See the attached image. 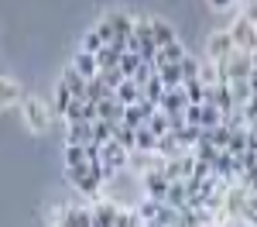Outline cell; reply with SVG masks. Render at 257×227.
Here are the masks:
<instances>
[{
	"mask_svg": "<svg viewBox=\"0 0 257 227\" xmlns=\"http://www.w3.org/2000/svg\"><path fill=\"white\" fill-rule=\"evenodd\" d=\"M72 100H76V97H72L62 83H55V93H52V103H48V107H52V117H65L69 107H72Z\"/></svg>",
	"mask_w": 257,
	"mask_h": 227,
	"instance_id": "cell-19",
	"label": "cell"
},
{
	"mask_svg": "<svg viewBox=\"0 0 257 227\" xmlns=\"http://www.w3.org/2000/svg\"><path fill=\"white\" fill-rule=\"evenodd\" d=\"M148 24H151L155 48H168V45H175V41H178L175 28H172V21H165V18H148Z\"/></svg>",
	"mask_w": 257,
	"mask_h": 227,
	"instance_id": "cell-11",
	"label": "cell"
},
{
	"mask_svg": "<svg viewBox=\"0 0 257 227\" xmlns=\"http://www.w3.org/2000/svg\"><path fill=\"white\" fill-rule=\"evenodd\" d=\"M21 121H24L28 131L45 134L55 117H52V107H48L45 100H38V97H24V100H21Z\"/></svg>",
	"mask_w": 257,
	"mask_h": 227,
	"instance_id": "cell-1",
	"label": "cell"
},
{
	"mask_svg": "<svg viewBox=\"0 0 257 227\" xmlns=\"http://www.w3.org/2000/svg\"><path fill=\"white\" fill-rule=\"evenodd\" d=\"M219 72H223V80L233 83V80H247L250 72H254V62L247 52H233L226 62H219Z\"/></svg>",
	"mask_w": 257,
	"mask_h": 227,
	"instance_id": "cell-6",
	"label": "cell"
},
{
	"mask_svg": "<svg viewBox=\"0 0 257 227\" xmlns=\"http://www.w3.org/2000/svg\"><path fill=\"white\" fill-rule=\"evenodd\" d=\"M155 114H158V107H155V103L141 100V103H134V107H127V110H123V124L138 131V127H144V124L151 121Z\"/></svg>",
	"mask_w": 257,
	"mask_h": 227,
	"instance_id": "cell-10",
	"label": "cell"
},
{
	"mask_svg": "<svg viewBox=\"0 0 257 227\" xmlns=\"http://www.w3.org/2000/svg\"><path fill=\"white\" fill-rule=\"evenodd\" d=\"M141 65H144V62H141V55H134V52H123V59H120V72H123V80H134Z\"/></svg>",
	"mask_w": 257,
	"mask_h": 227,
	"instance_id": "cell-28",
	"label": "cell"
},
{
	"mask_svg": "<svg viewBox=\"0 0 257 227\" xmlns=\"http://www.w3.org/2000/svg\"><path fill=\"white\" fill-rule=\"evenodd\" d=\"M185 107H189V100H185V93L182 90H165V97H161V103H158V110L161 114H185Z\"/></svg>",
	"mask_w": 257,
	"mask_h": 227,
	"instance_id": "cell-16",
	"label": "cell"
},
{
	"mask_svg": "<svg viewBox=\"0 0 257 227\" xmlns=\"http://www.w3.org/2000/svg\"><path fill=\"white\" fill-rule=\"evenodd\" d=\"M113 134H117V127L113 124H106V121H93V144H110L113 141Z\"/></svg>",
	"mask_w": 257,
	"mask_h": 227,
	"instance_id": "cell-26",
	"label": "cell"
},
{
	"mask_svg": "<svg viewBox=\"0 0 257 227\" xmlns=\"http://www.w3.org/2000/svg\"><path fill=\"white\" fill-rule=\"evenodd\" d=\"M134 138H138V131H134V127H127V124H120L117 134H113V141H117L120 148H127V152H134Z\"/></svg>",
	"mask_w": 257,
	"mask_h": 227,
	"instance_id": "cell-30",
	"label": "cell"
},
{
	"mask_svg": "<svg viewBox=\"0 0 257 227\" xmlns=\"http://www.w3.org/2000/svg\"><path fill=\"white\" fill-rule=\"evenodd\" d=\"M134 210H138V217L144 220V224H155V220H158V213H161V203H155V200H144V203H138Z\"/></svg>",
	"mask_w": 257,
	"mask_h": 227,
	"instance_id": "cell-29",
	"label": "cell"
},
{
	"mask_svg": "<svg viewBox=\"0 0 257 227\" xmlns=\"http://www.w3.org/2000/svg\"><path fill=\"white\" fill-rule=\"evenodd\" d=\"M182 93H185V100H189V107H199V103L206 100V86H202L199 80L182 83Z\"/></svg>",
	"mask_w": 257,
	"mask_h": 227,
	"instance_id": "cell-25",
	"label": "cell"
},
{
	"mask_svg": "<svg viewBox=\"0 0 257 227\" xmlns=\"http://www.w3.org/2000/svg\"><path fill=\"white\" fill-rule=\"evenodd\" d=\"M106 97H113V93L103 86V80H89V83H86V97H82V100H89L93 107H96V103H103Z\"/></svg>",
	"mask_w": 257,
	"mask_h": 227,
	"instance_id": "cell-24",
	"label": "cell"
},
{
	"mask_svg": "<svg viewBox=\"0 0 257 227\" xmlns=\"http://www.w3.org/2000/svg\"><path fill=\"white\" fill-rule=\"evenodd\" d=\"M161 97H165V86H161L158 76H151V80L141 86V100H148V103H155V107H158Z\"/></svg>",
	"mask_w": 257,
	"mask_h": 227,
	"instance_id": "cell-23",
	"label": "cell"
},
{
	"mask_svg": "<svg viewBox=\"0 0 257 227\" xmlns=\"http://www.w3.org/2000/svg\"><path fill=\"white\" fill-rule=\"evenodd\" d=\"M134 21L131 14H113V18H106V24H110V31H113V41L110 45H123L127 48V41L134 38Z\"/></svg>",
	"mask_w": 257,
	"mask_h": 227,
	"instance_id": "cell-9",
	"label": "cell"
},
{
	"mask_svg": "<svg viewBox=\"0 0 257 227\" xmlns=\"http://www.w3.org/2000/svg\"><path fill=\"white\" fill-rule=\"evenodd\" d=\"M226 31H230V38H233V48H237V52H247V55H254V52H257V24H250L247 18H240V14H237V18L230 21Z\"/></svg>",
	"mask_w": 257,
	"mask_h": 227,
	"instance_id": "cell-3",
	"label": "cell"
},
{
	"mask_svg": "<svg viewBox=\"0 0 257 227\" xmlns=\"http://www.w3.org/2000/svg\"><path fill=\"white\" fill-rule=\"evenodd\" d=\"M199 83H202V86L209 90V86H219V83H226V80H223V72H219L216 62L202 59V62H199Z\"/></svg>",
	"mask_w": 257,
	"mask_h": 227,
	"instance_id": "cell-22",
	"label": "cell"
},
{
	"mask_svg": "<svg viewBox=\"0 0 257 227\" xmlns=\"http://www.w3.org/2000/svg\"><path fill=\"white\" fill-rule=\"evenodd\" d=\"M65 179L76 186L86 196H99L103 189V176H99V162L96 165H82V169H65Z\"/></svg>",
	"mask_w": 257,
	"mask_h": 227,
	"instance_id": "cell-2",
	"label": "cell"
},
{
	"mask_svg": "<svg viewBox=\"0 0 257 227\" xmlns=\"http://www.w3.org/2000/svg\"><path fill=\"white\" fill-rule=\"evenodd\" d=\"M199 62H202V59H196V55H185V59L178 62V65H182V83L199 80Z\"/></svg>",
	"mask_w": 257,
	"mask_h": 227,
	"instance_id": "cell-32",
	"label": "cell"
},
{
	"mask_svg": "<svg viewBox=\"0 0 257 227\" xmlns=\"http://www.w3.org/2000/svg\"><path fill=\"white\" fill-rule=\"evenodd\" d=\"M144 127H148L155 138H165V134H172V131H168V117H165L161 110H158V114H155V117H151L148 124H144Z\"/></svg>",
	"mask_w": 257,
	"mask_h": 227,
	"instance_id": "cell-33",
	"label": "cell"
},
{
	"mask_svg": "<svg viewBox=\"0 0 257 227\" xmlns=\"http://www.w3.org/2000/svg\"><path fill=\"white\" fill-rule=\"evenodd\" d=\"M21 100H24V86L18 80L0 76V107H21Z\"/></svg>",
	"mask_w": 257,
	"mask_h": 227,
	"instance_id": "cell-14",
	"label": "cell"
},
{
	"mask_svg": "<svg viewBox=\"0 0 257 227\" xmlns=\"http://www.w3.org/2000/svg\"><path fill=\"white\" fill-rule=\"evenodd\" d=\"M117 210L120 206L113 200H96V203L89 206V213H93V227H113L117 224Z\"/></svg>",
	"mask_w": 257,
	"mask_h": 227,
	"instance_id": "cell-12",
	"label": "cell"
},
{
	"mask_svg": "<svg viewBox=\"0 0 257 227\" xmlns=\"http://www.w3.org/2000/svg\"><path fill=\"white\" fill-rule=\"evenodd\" d=\"M69 65H72V69H76V72H79V76H82L86 83H89V80H96V76H99V69H96V55H86V52H76Z\"/></svg>",
	"mask_w": 257,
	"mask_h": 227,
	"instance_id": "cell-17",
	"label": "cell"
},
{
	"mask_svg": "<svg viewBox=\"0 0 257 227\" xmlns=\"http://www.w3.org/2000/svg\"><path fill=\"white\" fill-rule=\"evenodd\" d=\"M141 183L148 189V200H155V203H165V196H168V179H165V172L161 169H151V172H144L141 176Z\"/></svg>",
	"mask_w": 257,
	"mask_h": 227,
	"instance_id": "cell-8",
	"label": "cell"
},
{
	"mask_svg": "<svg viewBox=\"0 0 257 227\" xmlns=\"http://www.w3.org/2000/svg\"><path fill=\"white\" fill-rule=\"evenodd\" d=\"M99 165H106L110 172H120V169H127V165H131V152H127V148H120L117 141L103 144V148H99Z\"/></svg>",
	"mask_w": 257,
	"mask_h": 227,
	"instance_id": "cell-7",
	"label": "cell"
},
{
	"mask_svg": "<svg viewBox=\"0 0 257 227\" xmlns=\"http://www.w3.org/2000/svg\"><path fill=\"white\" fill-rule=\"evenodd\" d=\"M99 48H103V38L96 35V28H93V31H86V35H82V45H79V52H86V55H96Z\"/></svg>",
	"mask_w": 257,
	"mask_h": 227,
	"instance_id": "cell-31",
	"label": "cell"
},
{
	"mask_svg": "<svg viewBox=\"0 0 257 227\" xmlns=\"http://www.w3.org/2000/svg\"><path fill=\"white\" fill-rule=\"evenodd\" d=\"M123 110L127 107H120L113 97H106L103 103H96V121H106V124H113V127H120L123 124Z\"/></svg>",
	"mask_w": 257,
	"mask_h": 227,
	"instance_id": "cell-15",
	"label": "cell"
},
{
	"mask_svg": "<svg viewBox=\"0 0 257 227\" xmlns=\"http://www.w3.org/2000/svg\"><path fill=\"white\" fill-rule=\"evenodd\" d=\"M86 165V148H65V169H82Z\"/></svg>",
	"mask_w": 257,
	"mask_h": 227,
	"instance_id": "cell-34",
	"label": "cell"
},
{
	"mask_svg": "<svg viewBox=\"0 0 257 227\" xmlns=\"http://www.w3.org/2000/svg\"><path fill=\"white\" fill-rule=\"evenodd\" d=\"M113 227H144V220L138 217L134 206H120V210H117V224H113Z\"/></svg>",
	"mask_w": 257,
	"mask_h": 227,
	"instance_id": "cell-27",
	"label": "cell"
},
{
	"mask_svg": "<svg viewBox=\"0 0 257 227\" xmlns=\"http://www.w3.org/2000/svg\"><path fill=\"white\" fill-rule=\"evenodd\" d=\"M237 48H233V38H230V31L223 28V31H213L209 38H206V59L209 62H226L230 55H233Z\"/></svg>",
	"mask_w": 257,
	"mask_h": 227,
	"instance_id": "cell-4",
	"label": "cell"
},
{
	"mask_svg": "<svg viewBox=\"0 0 257 227\" xmlns=\"http://www.w3.org/2000/svg\"><path fill=\"white\" fill-rule=\"evenodd\" d=\"M123 45H103L96 52V69L99 72H113V69H120V59H123Z\"/></svg>",
	"mask_w": 257,
	"mask_h": 227,
	"instance_id": "cell-13",
	"label": "cell"
},
{
	"mask_svg": "<svg viewBox=\"0 0 257 227\" xmlns=\"http://www.w3.org/2000/svg\"><path fill=\"white\" fill-rule=\"evenodd\" d=\"M65 121L72 124V121H86V124H93L96 121V107L89 100H72V107H69V114H65Z\"/></svg>",
	"mask_w": 257,
	"mask_h": 227,
	"instance_id": "cell-21",
	"label": "cell"
},
{
	"mask_svg": "<svg viewBox=\"0 0 257 227\" xmlns=\"http://www.w3.org/2000/svg\"><path fill=\"white\" fill-rule=\"evenodd\" d=\"M59 83L69 90V93H72V97H76V100H82V97H86V80H82L72 65H65V69H62V80Z\"/></svg>",
	"mask_w": 257,
	"mask_h": 227,
	"instance_id": "cell-18",
	"label": "cell"
},
{
	"mask_svg": "<svg viewBox=\"0 0 257 227\" xmlns=\"http://www.w3.org/2000/svg\"><path fill=\"white\" fill-rule=\"evenodd\" d=\"M52 224H65V227H93V213L89 206H79V203H69L52 213Z\"/></svg>",
	"mask_w": 257,
	"mask_h": 227,
	"instance_id": "cell-5",
	"label": "cell"
},
{
	"mask_svg": "<svg viewBox=\"0 0 257 227\" xmlns=\"http://www.w3.org/2000/svg\"><path fill=\"white\" fill-rule=\"evenodd\" d=\"M113 100H117L120 107H134V103H141V86L131 83V80H123L117 90H113Z\"/></svg>",
	"mask_w": 257,
	"mask_h": 227,
	"instance_id": "cell-20",
	"label": "cell"
}]
</instances>
